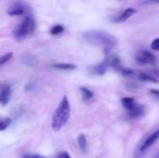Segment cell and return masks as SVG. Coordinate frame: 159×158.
<instances>
[{"mask_svg": "<svg viewBox=\"0 0 159 158\" xmlns=\"http://www.w3.org/2000/svg\"><path fill=\"white\" fill-rule=\"evenodd\" d=\"M83 37L92 44L103 46L106 54H108L116 43V39L113 35L102 30L86 31L84 33Z\"/></svg>", "mask_w": 159, "mask_h": 158, "instance_id": "cell-1", "label": "cell"}, {"mask_svg": "<svg viewBox=\"0 0 159 158\" xmlns=\"http://www.w3.org/2000/svg\"><path fill=\"white\" fill-rule=\"evenodd\" d=\"M70 110H71V108H70L69 101L67 96H65L52 117L51 125H52L53 129L58 131L61 129H62L64 125H65L69 119Z\"/></svg>", "mask_w": 159, "mask_h": 158, "instance_id": "cell-2", "label": "cell"}, {"mask_svg": "<svg viewBox=\"0 0 159 158\" xmlns=\"http://www.w3.org/2000/svg\"><path fill=\"white\" fill-rule=\"evenodd\" d=\"M35 29V21L32 16H26L23 21L14 29L13 34L15 38L20 41L31 34Z\"/></svg>", "mask_w": 159, "mask_h": 158, "instance_id": "cell-3", "label": "cell"}, {"mask_svg": "<svg viewBox=\"0 0 159 158\" xmlns=\"http://www.w3.org/2000/svg\"><path fill=\"white\" fill-rule=\"evenodd\" d=\"M135 59L141 64H155L157 61L156 57L148 50H140L135 55Z\"/></svg>", "mask_w": 159, "mask_h": 158, "instance_id": "cell-4", "label": "cell"}, {"mask_svg": "<svg viewBox=\"0 0 159 158\" xmlns=\"http://www.w3.org/2000/svg\"><path fill=\"white\" fill-rule=\"evenodd\" d=\"M109 66H110V60H109V57H107L105 60L101 62L100 64H97L96 66L93 67L92 71L96 73V74H98V75H103Z\"/></svg>", "mask_w": 159, "mask_h": 158, "instance_id": "cell-5", "label": "cell"}, {"mask_svg": "<svg viewBox=\"0 0 159 158\" xmlns=\"http://www.w3.org/2000/svg\"><path fill=\"white\" fill-rule=\"evenodd\" d=\"M158 139H159V129L157 130V131L155 132V133H154L153 134L151 135V136L144 141V143H143L142 146L141 147V151H144V150L148 149L150 147H152Z\"/></svg>", "mask_w": 159, "mask_h": 158, "instance_id": "cell-6", "label": "cell"}, {"mask_svg": "<svg viewBox=\"0 0 159 158\" xmlns=\"http://www.w3.org/2000/svg\"><path fill=\"white\" fill-rule=\"evenodd\" d=\"M24 6L21 4L20 2H16L10 8L9 11H8V14L9 15H21L25 13Z\"/></svg>", "mask_w": 159, "mask_h": 158, "instance_id": "cell-7", "label": "cell"}, {"mask_svg": "<svg viewBox=\"0 0 159 158\" xmlns=\"http://www.w3.org/2000/svg\"><path fill=\"white\" fill-rule=\"evenodd\" d=\"M11 88L9 85L5 86L0 92V102L2 105H6L9 102L10 98Z\"/></svg>", "mask_w": 159, "mask_h": 158, "instance_id": "cell-8", "label": "cell"}, {"mask_svg": "<svg viewBox=\"0 0 159 158\" xmlns=\"http://www.w3.org/2000/svg\"><path fill=\"white\" fill-rule=\"evenodd\" d=\"M121 102H122L123 106H124V108H125V109H127L128 112L133 110L134 108L138 105L136 102V101H135L133 98L130 97L123 98V99H121Z\"/></svg>", "mask_w": 159, "mask_h": 158, "instance_id": "cell-9", "label": "cell"}, {"mask_svg": "<svg viewBox=\"0 0 159 158\" xmlns=\"http://www.w3.org/2000/svg\"><path fill=\"white\" fill-rule=\"evenodd\" d=\"M144 113V106L138 104L133 110L129 112V117L131 119H137L142 116Z\"/></svg>", "mask_w": 159, "mask_h": 158, "instance_id": "cell-10", "label": "cell"}, {"mask_svg": "<svg viewBox=\"0 0 159 158\" xmlns=\"http://www.w3.org/2000/svg\"><path fill=\"white\" fill-rule=\"evenodd\" d=\"M135 12H136V10L134 9L128 8L119 17H117V19L116 20V22H117V23H122V22L126 21L127 19H129L131 15H133Z\"/></svg>", "mask_w": 159, "mask_h": 158, "instance_id": "cell-11", "label": "cell"}, {"mask_svg": "<svg viewBox=\"0 0 159 158\" xmlns=\"http://www.w3.org/2000/svg\"><path fill=\"white\" fill-rule=\"evenodd\" d=\"M138 78L142 81H151L154 82V83H158L159 82V81L157 80L156 77L151 75L150 74H147V73L144 72L140 73L139 75H138Z\"/></svg>", "mask_w": 159, "mask_h": 158, "instance_id": "cell-12", "label": "cell"}, {"mask_svg": "<svg viewBox=\"0 0 159 158\" xmlns=\"http://www.w3.org/2000/svg\"><path fill=\"white\" fill-rule=\"evenodd\" d=\"M78 144L82 150V153H86L87 151V142H86V138L84 134H80L78 136Z\"/></svg>", "mask_w": 159, "mask_h": 158, "instance_id": "cell-13", "label": "cell"}, {"mask_svg": "<svg viewBox=\"0 0 159 158\" xmlns=\"http://www.w3.org/2000/svg\"><path fill=\"white\" fill-rule=\"evenodd\" d=\"M54 68L58 70H64V71H69V70L75 69L76 66L72 64H55L53 65Z\"/></svg>", "mask_w": 159, "mask_h": 158, "instance_id": "cell-14", "label": "cell"}, {"mask_svg": "<svg viewBox=\"0 0 159 158\" xmlns=\"http://www.w3.org/2000/svg\"><path fill=\"white\" fill-rule=\"evenodd\" d=\"M81 91L82 94V99L84 101H88L93 97V92L85 87L81 88Z\"/></svg>", "mask_w": 159, "mask_h": 158, "instance_id": "cell-15", "label": "cell"}, {"mask_svg": "<svg viewBox=\"0 0 159 158\" xmlns=\"http://www.w3.org/2000/svg\"><path fill=\"white\" fill-rule=\"evenodd\" d=\"M11 124V119L9 118H0V131L6 129Z\"/></svg>", "mask_w": 159, "mask_h": 158, "instance_id": "cell-16", "label": "cell"}, {"mask_svg": "<svg viewBox=\"0 0 159 158\" xmlns=\"http://www.w3.org/2000/svg\"><path fill=\"white\" fill-rule=\"evenodd\" d=\"M64 29H64V27L61 26V25H56V26H53V27L51 28L50 33H51V35L56 36L61 33L64 31Z\"/></svg>", "mask_w": 159, "mask_h": 158, "instance_id": "cell-17", "label": "cell"}, {"mask_svg": "<svg viewBox=\"0 0 159 158\" xmlns=\"http://www.w3.org/2000/svg\"><path fill=\"white\" fill-rule=\"evenodd\" d=\"M119 72H120L123 75L127 76V77H131V76L134 75L135 72L130 68H124V67H121L120 69L119 70Z\"/></svg>", "mask_w": 159, "mask_h": 158, "instance_id": "cell-18", "label": "cell"}, {"mask_svg": "<svg viewBox=\"0 0 159 158\" xmlns=\"http://www.w3.org/2000/svg\"><path fill=\"white\" fill-rule=\"evenodd\" d=\"M12 53L9 52L5 54V55H3L2 57H0V66L6 63L8 60H10V59L12 58Z\"/></svg>", "mask_w": 159, "mask_h": 158, "instance_id": "cell-19", "label": "cell"}, {"mask_svg": "<svg viewBox=\"0 0 159 158\" xmlns=\"http://www.w3.org/2000/svg\"><path fill=\"white\" fill-rule=\"evenodd\" d=\"M151 46H152V49L155 50H159V38L154 40L153 42L152 43Z\"/></svg>", "mask_w": 159, "mask_h": 158, "instance_id": "cell-20", "label": "cell"}, {"mask_svg": "<svg viewBox=\"0 0 159 158\" xmlns=\"http://www.w3.org/2000/svg\"><path fill=\"white\" fill-rule=\"evenodd\" d=\"M23 158H46L40 154H26L23 156Z\"/></svg>", "mask_w": 159, "mask_h": 158, "instance_id": "cell-21", "label": "cell"}, {"mask_svg": "<svg viewBox=\"0 0 159 158\" xmlns=\"http://www.w3.org/2000/svg\"><path fill=\"white\" fill-rule=\"evenodd\" d=\"M57 158H71V156H70L69 154H68V152H61V153H59L58 155H57Z\"/></svg>", "mask_w": 159, "mask_h": 158, "instance_id": "cell-22", "label": "cell"}, {"mask_svg": "<svg viewBox=\"0 0 159 158\" xmlns=\"http://www.w3.org/2000/svg\"><path fill=\"white\" fill-rule=\"evenodd\" d=\"M138 88V85H134V84H130V85H127V89L130 90V91H136Z\"/></svg>", "mask_w": 159, "mask_h": 158, "instance_id": "cell-23", "label": "cell"}, {"mask_svg": "<svg viewBox=\"0 0 159 158\" xmlns=\"http://www.w3.org/2000/svg\"><path fill=\"white\" fill-rule=\"evenodd\" d=\"M152 3H159V0H145L142 2L143 5L152 4Z\"/></svg>", "mask_w": 159, "mask_h": 158, "instance_id": "cell-24", "label": "cell"}, {"mask_svg": "<svg viewBox=\"0 0 159 158\" xmlns=\"http://www.w3.org/2000/svg\"><path fill=\"white\" fill-rule=\"evenodd\" d=\"M150 92L152 93V94H154L155 96H156L157 98H159V91L156 89H152L150 91Z\"/></svg>", "mask_w": 159, "mask_h": 158, "instance_id": "cell-25", "label": "cell"}, {"mask_svg": "<svg viewBox=\"0 0 159 158\" xmlns=\"http://www.w3.org/2000/svg\"><path fill=\"white\" fill-rule=\"evenodd\" d=\"M152 74L155 76L156 78H159V70H153L152 71Z\"/></svg>", "mask_w": 159, "mask_h": 158, "instance_id": "cell-26", "label": "cell"}, {"mask_svg": "<svg viewBox=\"0 0 159 158\" xmlns=\"http://www.w3.org/2000/svg\"><path fill=\"white\" fill-rule=\"evenodd\" d=\"M154 158H159V151L156 153V154H155V157H154Z\"/></svg>", "mask_w": 159, "mask_h": 158, "instance_id": "cell-27", "label": "cell"}]
</instances>
